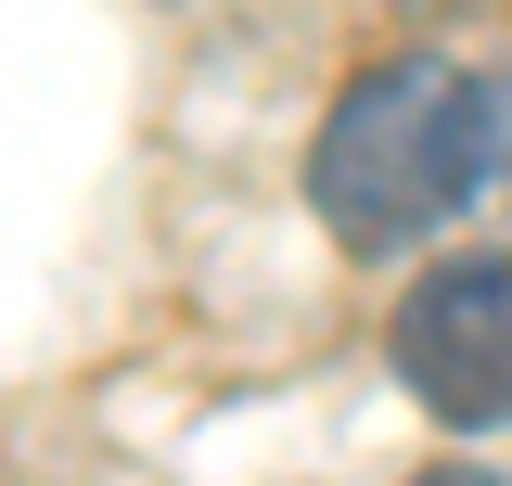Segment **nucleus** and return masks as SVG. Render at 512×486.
<instances>
[{"label": "nucleus", "mask_w": 512, "mask_h": 486, "mask_svg": "<svg viewBox=\"0 0 512 486\" xmlns=\"http://www.w3.org/2000/svg\"><path fill=\"white\" fill-rule=\"evenodd\" d=\"M487 180V90L436 52H397L372 64L333 116H320V154H308V192L346 243H410L436 231L461 192Z\"/></svg>", "instance_id": "1"}, {"label": "nucleus", "mask_w": 512, "mask_h": 486, "mask_svg": "<svg viewBox=\"0 0 512 486\" xmlns=\"http://www.w3.org/2000/svg\"><path fill=\"white\" fill-rule=\"evenodd\" d=\"M397 371L436 423H512V256H461L397 307Z\"/></svg>", "instance_id": "2"}, {"label": "nucleus", "mask_w": 512, "mask_h": 486, "mask_svg": "<svg viewBox=\"0 0 512 486\" xmlns=\"http://www.w3.org/2000/svg\"><path fill=\"white\" fill-rule=\"evenodd\" d=\"M423 486H487V474H423Z\"/></svg>", "instance_id": "3"}]
</instances>
